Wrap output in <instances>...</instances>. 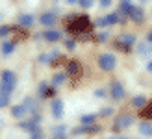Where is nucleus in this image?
I'll list each match as a JSON object with an SVG mask.
<instances>
[{
    "label": "nucleus",
    "mask_w": 152,
    "mask_h": 139,
    "mask_svg": "<svg viewBox=\"0 0 152 139\" xmlns=\"http://www.w3.org/2000/svg\"><path fill=\"white\" fill-rule=\"evenodd\" d=\"M143 2H147V0H143Z\"/></svg>",
    "instance_id": "nucleus-39"
},
{
    "label": "nucleus",
    "mask_w": 152,
    "mask_h": 139,
    "mask_svg": "<svg viewBox=\"0 0 152 139\" xmlns=\"http://www.w3.org/2000/svg\"><path fill=\"white\" fill-rule=\"evenodd\" d=\"M2 83L15 87V86H17V76H15L11 71H4V72H2Z\"/></svg>",
    "instance_id": "nucleus-7"
},
{
    "label": "nucleus",
    "mask_w": 152,
    "mask_h": 139,
    "mask_svg": "<svg viewBox=\"0 0 152 139\" xmlns=\"http://www.w3.org/2000/svg\"><path fill=\"white\" fill-rule=\"evenodd\" d=\"M52 139H65V128L63 126H58L54 130V137H52Z\"/></svg>",
    "instance_id": "nucleus-22"
},
{
    "label": "nucleus",
    "mask_w": 152,
    "mask_h": 139,
    "mask_svg": "<svg viewBox=\"0 0 152 139\" xmlns=\"http://www.w3.org/2000/svg\"><path fill=\"white\" fill-rule=\"evenodd\" d=\"M65 80V74H58L56 78H54V86H59V83H61Z\"/></svg>",
    "instance_id": "nucleus-27"
},
{
    "label": "nucleus",
    "mask_w": 152,
    "mask_h": 139,
    "mask_svg": "<svg viewBox=\"0 0 152 139\" xmlns=\"http://www.w3.org/2000/svg\"><path fill=\"white\" fill-rule=\"evenodd\" d=\"M137 52L141 54V56H152V43H150V41L139 43V46H137Z\"/></svg>",
    "instance_id": "nucleus-11"
},
{
    "label": "nucleus",
    "mask_w": 152,
    "mask_h": 139,
    "mask_svg": "<svg viewBox=\"0 0 152 139\" xmlns=\"http://www.w3.org/2000/svg\"><path fill=\"white\" fill-rule=\"evenodd\" d=\"M139 134L150 137L152 135V124L150 122H139Z\"/></svg>",
    "instance_id": "nucleus-15"
},
{
    "label": "nucleus",
    "mask_w": 152,
    "mask_h": 139,
    "mask_svg": "<svg viewBox=\"0 0 152 139\" xmlns=\"http://www.w3.org/2000/svg\"><path fill=\"white\" fill-rule=\"evenodd\" d=\"M89 26H91V22L86 17H78V19L71 20L69 30L71 32H76V34H82V32H86V30H89Z\"/></svg>",
    "instance_id": "nucleus-1"
},
{
    "label": "nucleus",
    "mask_w": 152,
    "mask_h": 139,
    "mask_svg": "<svg viewBox=\"0 0 152 139\" xmlns=\"http://www.w3.org/2000/svg\"><path fill=\"white\" fill-rule=\"evenodd\" d=\"M41 24L47 26V28H52V26L56 24V13H50V11L43 13L41 15Z\"/></svg>",
    "instance_id": "nucleus-6"
},
{
    "label": "nucleus",
    "mask_w": 152,
    "mask_h": 139,
    "mask_svg": "<svg viewBox=\"0 0 152 139\" xmlns=\"http://www.w3.org/2000/svg\"><path fill=\"white\" fill-rule=\"evenodd\" d=\"M10 104V95H6V93H0V108H6Z\"/></svg>",
    "instance_id": "nucleus-23"
},
{
    "label": "nucleus",
    "mask_w": 152,
    "mask_h": 139,
    "mask_svg": "<svg viewBox=\"0 0 152 139\" xmlns=\"http://www.w3.org/2000/svg\"><path fill=\"white\" fill-rule=\"evenodd\" d=\"M13 50H15V45H13L11 41H6V43L2 45V54H4V56H10Z\"/></svg>",
    "instance_id": "nucleus-17"
},
{
    "label": "nucleus",
    "mask_w": 152,
    "mask_h": 139,
    "mask_svg": "<svg viewBox=\"0 0 152 139\" xmlns=\"http://www.w3.org/2000/svg\"><path fill=\"white\" fill-rule=\"evenodd\" d=\"M110 4H111V0H100V6L102 7H108Z\"/></svg>",
    "instance_id": "nucleus-33"
},
{
    "label": "nucleus",
    "mask_w": 152,
    "mask_h": 139,
    "mask_svg": "<svg viewBox=\"0 0 152 139\" xmlns=\"http://www.w3.org/2000/svg\"><path fill=\"white\" fill-rule=\"evenodd\" d=\"M113 113V110H111V108H104V110L100 111V115H102V117H108V115H111Z\"/></svg>",
    "instance_id": "nucleus-29"
},
{
    "label": "nucleus",
    "mask_w": 152,
    "mask_h": 139,
    "mask_svg": "<svg viewBox=\"0 0 152 139\" xmlns=\"http://www.w3.org/2000/svg\"><path fill=\"white\" fill-rule=\"evenodd\" d=\"M15 87H11V86H6V83H2L0 86V93H6V95H11V91H13Z\"/></svg>",
    "instance_id": "nucleus-24"
},
{
    "label": "nucleus",
    "mask_w": 152,
    "mask_h": 139,
    "mask_svg": "<svg viewBox=\"0 0 152 139\" xmlns=\"http://www.w3.org/2000/svg\"><path fill=\"white\" fill-rule=\"evenodd\" d=\"M132 20H135V22H139V20H143V17H145V13H143V10L141 7H132V11H130V15H128Z\"/></svg>",
    "instance_id": "nucleus-14"
},
{
    "label": "nucleus",
    "mask_w": 152,
    "mask_h": 139,
    "mask_svg": "<svg viewBox=\"0 0 152 139\" xmlns=\"http://www.w3.org/2000/svg\"><path fill=\"white\" fill-rule=\"evenodd\" d=\"M132 0H121V6H119V13L121 15H124V17H128L132 11Z\"/></svg>",
    "instance_id": "nucleus-9"
},
{
    "label": "nucleus",
    "mask_w": 152,
    "mask_h": 139,
    "mask_svg": "<svg viewBox=\"0 0 152 139\" xmlns=\"http://www.w3.org/2000/svg\"><path fill=\"white\" fill-rule=\"evenodd\" d=\"M134 41H135V37H134L132 34L121 35V37H119V48H123V50H128V48H130V46L134 45Z\"/></svg>",
    "instance_id": "nucleus-5"
},
{
    "label": "nucleus",
    "mask_w": 152,
    "mask_h": 139,
    "mask_svg": "<svg viewBox=\"0 0 152 139\" xmlns=\"http://www.w3.org/2000/svg\"><path fill=\"white\" fill-rule=\"evenodd\" d=\"M65 45H67V48H69V50H72V48H74V46H76V45H74V41H71V39H69V41H67Z\"/></svg>",
    "instance_id": "nucleus-32"
},
{
    "label": "nucleus",
    "mask_w": 152,
    "mask_h": 139,
    "mask_svg": "<svg viewBox=\"0 0 152 139\" xmlns=\"http://www.w3.org/2000/svg\"><path fill=\"white\" fill-rule=\"evenodd\" d=\"M78 4H80L82 7H86V10H87V7L93 6V0H78Z\"/></svg>",
    "instance_id": "nucleus-25"
},
{
    "label": "nucleus",
    "mask_w": 152,
    "mask_h": 139,
    "mask_svg": "<svg viewBox=\"0 0 152 139\" xmlns=\"http://www.w3.org/2000/svg\"><path fill=\"white\" fill-rule=\"evenodd\" d=\"M110 93H111V98L113 100H123L124 98V87L121 86L119 82H115V83H111V86H110Z\"/></svg>",
    "instance_id": "nucleus-4"
},
{
    "label": "nucleus",
    "mask_w": 152,
    "mask_h": 139,
    "mask_svg": "<svg viewBox=\"0 0 152 139\" xmlns=\"http://www.w3.org/2000/svg\"><path fill=\"white\" fill-rule=\"evenodd\" d=\"M52 93H54V89H52L48 83H41V95L43 97H52Z\"/></svg>",
    "instance_id": "nucleus-19"
},
{
    "label": "nucleus",
    "mask_w": 152,
    "mask_h": 139,
    "mask_svg": "<svg viewBox=\"0 0 152 139\" xmlns=\"http://www.w3.org/2000/svg\"><path fill=\"white\" fill-rule=\"evenodd\" d=\"M132 104H134L135 108H145V106H147V98L139 95V97H135V98L132 100Z\"/></svg>",
    "instance_id": "nucleus-18"
},
{
    "label": "nucleus",
    "mask_w": 152,
    "mask_h": 139,
    "mask_svg": "<svg viewBox=\"0 0 152 139\" xmlns=\"http://www.w3.org/2000/svg\"><path fill=\"white\" fill-rule=\"evenodd\" d=\"M80 71H82V67H80L78 61H69V63H67V72L69 74H78Z\"/></svg>",
    "instance_id": "nucleus-16"
},
{
    "label": "nucleus",
    "mask_w": 152,
    "mask_h": 139,
    "mask_svg": "<svg viewBox=\"0 0 152 139\" xmlns=\"http://www.w3.org/2000/svg\"><path fill=\"white\" fill-rule=\"evenodd\" d=\"M67 2H69V4H74V2H78V0H67Z\"/></svg>",
    "instance_id": "nucleus-37"
},
{
    "label": "nucleus",
    "mask_w": 152,
    "mask_h": 139,
    "mask_svg": "<svg viewBox=\"0 0 152 139\" xmlns=\"http://www.w3.org/2000/svg\"><path fill=\"white\" fill-rule=\"evenodd\" d=\"M110 139H126V137H110Z\"/></svg>",
    "instance_id": "nucleus-38"
},
{
    "label": "nucleus",
    "mask_w": 152,
    "mask_h": 139,
    "mask_svg": "<svg viewBox=\"0 0 152 139\" xmlns=\"http://www.w3.org/2000/svg\"><path fill=\"white\" fill-rule=\"evenodd\" d=\"M11 32V28L10 26H0V37H4V35H7Z\"/></svg>",
    "instance_id": "nucleus-26"
},
{
    "label": "nucleus",
    "mask_w": 152,
    "mask_h": 139,
    "mask_svg": "<svg viewBox=\"0 0 152 139\" xmlns=\"http://www.w3.org/2000/svg\"><path fill=\"white\" fill-rule=\"evenodd\" d=\"M147 41H150V43H152V30L148 32V37H147Z\"/></svg>",
    "instance_id": "nucleus-35"
},
{
    "label": "nucleus",
    "mask_w": 152,
    "mask_h": 139,
    "mask_svg": "<svg viewBox=\"0 0 152 139\" xmlns=\"http://www.w3.org/2000/svg\"><path fill=\"white\" fill-rule=\"evenodd\" d=\"M52 115H54V117H63V102L61 100H54V102H52Z\"/></svg>",
    "instance_id": "nucleus-12"
},
{
    "label": "nucleus",
    "mask_w": 152,
    "mask_h": 139,
    "mask_svg": "<svg viewBox=\"0 0 152 139\" xmlns=\"http://www.w3.org/2000/svg\"><path fill=\"white\" fill-rule=\"evenodd\" d=\"M106 20H108V26H113L119 22V13H110L108 17H106Z\"/></svg>",
    "instance_id": "nucleus-21"
},
{
    "label": "nucleus",
    "mask_w": 152,
    "mask_h": 139,
    "mask_svg": "<svg viewBox=\"0 0 152 139\" xmlns=\"http://www.w3.org/2000/svg\"><path fill=\"white\" fill-rule=\"evenodd\" d=\"M34 22H35L34 15H20V17H19V24H20V26H24V28L34 26Z\"/></svg>",
    "instance_id": "nucleus-13"
},
{
    "label": "nucleus",
    "mask_w": 152,
    "mask_h": 139,
    "mask_svg": "<svg viewBox=\"0 0 152 139\" xmlns=\"http://www.w3.org/2000/svg\"><path fill=\"white\" fill-rule=\"evenodd\" d=\"M147 69H148V71L152 72V61H148V65H147Z\"/></svg>",
    "instance_id": "nucleus-36"
},
{
    "label": "nucleus",
    "mask_w": 152,
    "mask_h": 139,
    "mask_svg": "<svg viewBox=\"0 0 152 139\" xmlns=\"http://www.w3.org/2000/svg\"><path fill=\"white\" fill-rule=\"evenodd\" d=\"M96 24L104 28V26H108V20H106V17H102V19H98V20H96Z\"/></svg>",
    "instance_id": "nucleus-31"
},
{
    "label": "nucleus",
    "mask_w": 152,
    "mask_h": 139,
    "mask_svg": "<svg viewBox=\"0 0 152 139\" xmlns=\"http://www.w3.org/2000/svg\"><path fill=\"white\" fill-rule=\"evenodd\" d=\"M98 65H100V69L102 71H113L115 69V65H117V59H115V56L113 54H102L100 56V59H98Z\"/></svg>",
    "instance_id": "nucleus-2"
},
{
    "label": "nucleus",
    "mask_w": 152,
    "mask_h": 139,
    "mask_svg": "<svg viewBox=\"0 0 152 139\" xmlns=\"http://www.w3.org/2000/svg\"><path fill=\"white\" fill-rule=\"evenodd\" d=\"M43 37H45V39H47L48 43H56V41H59V39H61V34L50 28V30H47V32L43 34Z\"/></svg>",
    "instance_id": "nucleus-8"
},
{
    "label": "nucleus",
    "mask_w": 152,
    "mask_h": 139,
    "mask_svg": "<svg viewBox=\"0 0 152 139\" xmlns=\"http://www.w3.org/2000/svg\"><path fill=\"white\" fill-rule=\"evenodd\" d=\"M26 113H28V110L24 108V104H19V106H13L11 108V115H13V117H17V119L26 117Z\"/></svg>",
    "instance_id": "nucleus-10"
},
{
    "label": "nucleus",
    "mask_w": 152,
    "mask_h": 139,
    "mask_svg": "<svg viewBox=\"0 0 152 139\" xmlns=\"http://www.w3.org/2000/svg\"><path fill=\"white\" fill-rule=\"evenodd\" d=\"M30 139H43V134H41V130H37V132H34Z\"/></svg>",
    "instance_id": "nucleus-30"
},
{
    "label": "nucleus",
    "mask_w": 152,
    "mask_h": 139,
    "mask_svg": "<svg viewBox=\"0 0 152 139\" xmlns=\"http://www.w3.org/2000/svg\"><path fill=\"white\" fill-rule=\"evenodd\" d=\"M132 124H134L132 115H121V117L117 119V122H115V126H113V130H115V132H121V130H124V128L132 126Z\"/></svg>",
    "instance_id": "nucleus-3"
},
{
    "label": "nucleus",
    "mask_w": 152,
    "mask_h": 139,
    "mask_svg": "<svg viewBox=\"0 0 152 139\" xmlns=\"http://www.w3.org/2000/svg\"><path fill=\"white\" fill-rule=\"evenodd\" d=\"M95 119H96V115H93V113H87V115H83V117H82L80 121H82V124H93V122H95Z\"/></svg>",
    "instance_id": "nucleus-20"
},
{
    "label": "nucleus",
    "mask_w": 152,
    "mask_h": 139,
    "mask_svg": "<svg viewBox=\"0 0 152 139\" xmlns=\"http://www.w3.org/2000/svg\"><path fill=\"white\" fill-rule=\"evenodd\" d=\"M98 39H100V43H104L106 39H108V34H100V35H98Z\"/></svg>",
    "instance_id": "nucleus-34"
},
{
    "label": "nucleus",
    "mask_w": 152,
    "mask_h": 139,
    "mask_svg": "<svg viewBox=\"0 0 152 139\" xmlns=\"http://www.w3.org/2000/svg\"><path fill=\"white\" fill-rule=\"evenodd\" d=\"M143 117H152V104H150L148 108H145V110H143Z\"/></svg>",
    "instance_id": "nucleus-28"
}]
</instances>
